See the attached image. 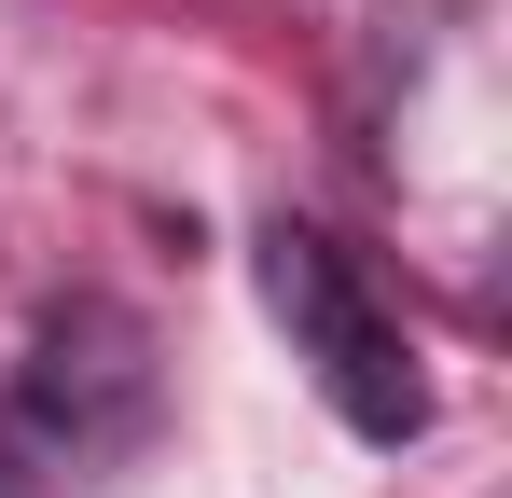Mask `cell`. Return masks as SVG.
<instances>
[{
  "label": "cell",
  "instance_id": "obj_1",
  "mask_svg": "<svg viewBox=\"0 0 512 498\" xmlns=\"http://www.w3.org/2000/svg\"><path fill=\"white\" fill-rule=\"evenodd\" d=\"M153 415V346L125 305H56L14 402H0V498H84Z\"/></svg>",
  "mask_w": 512,
  "mask_h": 498
},
{
  "label": "cell",
  "instance_id": "obj_2",
  "mask_svg": "<svg viewBox=\"0 0 512 498\" xmlns=\"http://www.w3.org/2000/svg\"><path fill=\"white\" fill-rule=\"evenodd\" d=\"M263 305H277L291 360L333 388V415L360 429V443H416V429H429V388H416L402 319L374 305V277H360L319 222H277V236H263Z\"/></svg>",
  "mask_w": 512,
  "mask_h": 498
}]
</instances>
